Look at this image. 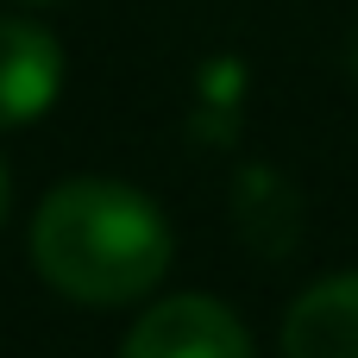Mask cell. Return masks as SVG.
<instances>
[{
	"label": "cell",
	"mask_w": 358,
	"mask_h": 358,
	"mask_svg": "<svg viewBox=\"0 0 358 358\" xmlns=\"http://www.w3.org/2000/svg\"><path fill=\"white\" fill-rule=\"evenodd\" d=\"M352 82H358V38H352Z\"/></svg>",
	"instance_id": "obj_6"
},
{
	"label": "cell",
	"mask_w": 358,
	"mask_h": 358,
	"mask_svg": "<svg viewBox=\"0 0 358 358\" xmlns=\"http://www.w3.org/2000/svg\"><path fill=\"white\" fill-rule=\"evenodd\" d=\"M6 201H13V182H6V164H0V227H6Z\"/></svg>",
	"instance_id": "obj_5"
},
{
	"label": "cell",
	"mask_w": 358,
	"mask_h": 358,
	"mask_svg": "<svg viewBox=\"0 0 358 358\" xmlns=\"http://www.w3.org/2000/svg\"><path fill=\"white\" fill-rule=\"evenodd\" d=\"M63 88V44L25 13H0V132L31 126L57 107Z\"/></svg>",
	"instance_id": "obj_3"
},
{
	"label": "cell",
	"mask_w": 358,
	"mask_h": 358,
	"mask_svg": "<svg viewBox=\"0 0 358 358\" xmlns=\"http://www.w3.org/2000/svg\"><path fill=\"white\" fill-rule=\"evenodd\" d=\"M25 258L76 308H132L170 277L176 233L145 189L113 176H69L38 201Z\"/></svg>",
	"instance_id": "obj_1"
},
{
	"label": "cell",
	"mask_w": 358,
	"mask_h": 358,
	"mask_svg": "<svg viewBox=\"0 0 358 358\" xmlns=\"http://www.w3.org/2000/svg\"><path fill=\"white\" fill-rule=\"evenodd\" d=\"M277 352L283 358H358V271L308 283L283 327H277Z\"/></svg>",
	"instance_id": "obj_4"
},
{
	"label": "cell",
	"mask_w": 358,
	"mask_h": 358,
	"mask_svg": "<svg viewBox=\"0 0 358 358\" xmlns=\"http://www.w3.org/2000/svg\"><path fill=\"white\" fill-rule=\"evenodd\" d=\"M120 358H252V334L220 296H164L132 321Z\"/></svg>",
	"instance_id": "obj_2"
},
{
	"label": "cell",
	"mask_w": 358,
	"mask_h": 358,
	"mask_svg": "<svg viewBox=\"0 0 358 358\" xmlns=\"http://www.w3.org/2000/svg\"><path fill=\"white\" fill-rule=\"evenodd\" d=\"M19 6H44V0H19Z\"/></svg>",
	"instance_id": "obj_7"
}]
</instances>
